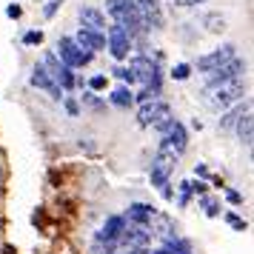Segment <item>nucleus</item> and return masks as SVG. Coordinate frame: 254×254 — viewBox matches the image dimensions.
<instances>
[{
	"label": "nucleus",
	"instance_id": "nucleus-1",
	"mask_svg": "<svg viewBox=\"0 0 254 254\" xmlns=\"http://www.w3.org/2000/svg\"><path fill=\"white\" fill-rule=\"evenodd\" d=\"M106 12L112 14V20L117 26H123L131 37L140 35V32H146L143 17H140V9H137L134 0H106Z\"/></svg>",
	"mask_w": 254,
	"mask_h": 254
},
{
	"label": "nucleus",
	"instance_id": "nucleus-2",
	"mask_svg": "<svg viewBox=\"0 0 254 254\" xmlns=\"http://www.w3.org/2000/svg\"><path fill=\"white\" fill-rule=\"evenodd\" d=\"M243 94H246V80L237 77V80L220 83V86H206V103L214 109V112H226L229 106L240 103Z\"/></svg>",
	"mask_w": 254,
	"mask_h": 254
},
{
	"label": "nucleus",
	"instance_id": "nucleus-3",
	"mask_svg": "<svg viewBox=\"0 0 254 254\" xmlns=\"http://www.w3.org/2000/svg\"><path fill=\"white\" fill-rule=\"evenodd\" d=\"M189 149V131L180 120H172L169 126L163 128V140L157 154H169V157H180L183 151Z\"/></svg>",
	"mask_w": 254,
	"mask_h": 254
},
{
	"label": "nucleus",
	"instance_id": "nucleus-4",
	"mask_svg": "<svg viewBox=\"0 0 254 254\" xmlns=\"http://www.w3.org/2000/svg\"><path fill=\"white\" fill-rule=\"evenodd\" d=\"M174 117H172V106L169 103H163V100H149V103H140V112H137V123L143 128H166L169 123H172Z\"/></svg>",
	"mask_w": 254,
	"mask_h": 254
},
{
	"label": "nucleus",
	"instance_id": "nucleus-5",
	"mask_svg": "<svg viewBox=\"0 0 254 254\" xmlns=\"http://www.w3.org/2000/svg\"><path fill=\"white\" fill-rule=\"evenodd\" d=\"M92 52H83L69 35L58 37V60L63 66H69V69H80V66H89L92 63Z\"/></svg>",
	"mask_w": 254,
	"mask_h": 254
},
{
	"label": "nucleus",
	"instance_id": "nucleus-6",
	"mask_svg": "<svg viewBox=\"0 0 254 254\" xmlns=\"http://www.w3.org/2000/svg\"><path fill=\"white\" fill-rule=\"evenodd\" d=\"M106 49L117 63H123V60H128V52H131V35L117 23L106 26Z\"/></svg>",
	"mask_w": 254,
	"mask_h": 254
},
{
	"label": "nucleus",
	"instance_id": "nucleus-7",
	"mask_svg": "<svg viewBox=\"0 0 254 254\" xmlns=\"http://www.w3.org/2000/svg\"><path fill=\"white\" fill-rule=\"evenodd\" d=\"M243 71H246V60L234 55V58L226 60L223 66H217L214 71H208L206 74V86H220V83L237 80V77H243Z\"/></svg>",
	"mask_w": 254,
	"mask_h": 254
},
{
	"label": "nucleus",
	"instance_id": "nucleus-8",
	"mask_svg": "<svg viewBox=\"0 0 254 254\" xmlns=\"http://www.w3.org/2000/svg\"><path fill=\"white\" fill-rule=\"evenodd\" d=\"M234 55H237V46H234V43H223L220 49L208 52V55H203V58H197L194 69L200 71V74H208V71H214L217 66H223L226 60H231Z\"/></svg>",
	"mask_w": 254,
	"mask_h": 254
},
{
	"label": "nucleus",
	"instance_id": "nucleus-9",
	"mask_svg": "<svg viewBox=\"0 0 254 254\" xmlns=\"http://www.w3.org/2000/svg\"><path fill=\"white\" fill-rule=\"evenodd\" d=\"M128 69H131V74H134V83H143V86H149V83H160V66H157V60L146 58V55L131 58Z\"/></svg>",
	"mask_w": 254,
	"mask_h": 254
},
{
	"label": "nucleus",
	"instance_id": "nucleus-10",
	"mask_svg": "<svg viewBox=\"0 0 254 254\" xmlns=\"http://www.w3.org/2000/svg\"><path fill=\"white\" fill-rule=\"evenodd\" d=\"M140 9V17H143V26L146 29H163V6L160 0H134Z\"/></svg>",
	"mask_w": 254,
	"mask_h": 254
},
{
	"label": "nucleus",
	"instance_id": "nucleus-11",
	"mask_svg": "<svg viewBox=\"0 0 254 254\" xmlns=\"http://www.w3.org/2000/svg\"><path fill=\"white\" fill-rule=\"evenodd\" d=\"M174 160H177V157H169V154H157V157H154L151 172H149L151 186L163 189V186L169 183V177H172V172H174Z\"/></svg>",
	"mask_w": 254,
	"mask_h": 254
},
{
	"label": "nucleus",
	"instance_id": "nucleus-12",
	"mask_svg": "<svg viewBox=\"0 0 254 254\" xmlns=\"http://www.w3.org/2000/svg\"><path fill=\"white\" fill-rule=\"evenodd\" d=\"M71 40H74L83 52H92V55L106 49V32H94V29H83V26H80V32L71 37Z\"/></svg>",
	"mask_w": 254,
	"mask_h": 254
},
{
	"label": "nucleus",
	"instance_id": "nucleus-13",
	"mask_svg": "<svg viewBox=\"0 0 254 254\" xmlns=\"http://www.w3.org/2000/svg\"><path fill=\"white\" fill-rule=\"evenodd\" d=\"M29 80H32V86L43 89V92H46L49 97H55V100H63V97H66V94H63V89H60L58 83L52 80V74H49V71L43 69V66H35V69H32V77H29Z\"/></svg>",
	"mask_w": 254,
	"mask_h": 254
},
{
	"label": "nucleus",
	"instance_id": "nucleus-14",
	"mask_svg": "<svg viewBox=\"0 0 254 254\" xmlns=\"http://www.w3.org/2000/svg\"><path fill=\"white\" fill-rule=\"evenodd\" d=\"M126 226H128V223H126L123 214H112V217L100 226V231H97V237H94V240H97V243H117Z\"/></svg>",
	"mask_w": 254,
	"mask_h": 254
},
{
	"label": "nucleus",
	"instance_id": "nucleus-15",
	"mask_svg": "<svg viewBox=\"0 0 254 254\" xmlns=\"http://www.w3.org/2000/svg\"><path fill=\"white\" fill-rule=\"evenodd\" d=\"M123 217H126L128 226H151L154 217H157V211H154V206H149V203H131Z\"/></svg>",
	"mask_w": 254,
	"mask_h": 254
},
{
	"label": "nucleus",
	"instance_id": "nucleus-16",
	"mask_svg": "<svg viewBox=\"0 0 254 254\" xmlns=\"http://www.w3.org/2000/svg\"><path fill=\"white\" fill-rule=\"evenodd\" d=\"M77 17H80L83 29H94V32H106V14L94 6H80L77 9Z\"/></svg>",
	"mask_w": 254,
	"mask_h": 254
},
{
	"label": "nucleus",
	"instance_id": "nucleus-17",
	"mask_svg": "<svg viewBox=\"0 0 254 254\" xmlns=\"http://www.w3.org/2000/svg\"><path fill=\"white\" fill-rule=\"evenodd\" d=\"M246 112H252V100H240V103H234L231 109H226L223 117L217 120V126L220 128H234V123H237Z\"/></svg>",
	"mask_w": 254,
	"mask_h": 254
},
{
	"label": "nucleus",
	"instance_id": "nucleus-18",
	"mask_svg": "<svg viewBox=\"0 0 254 254\" xmlns=\"http://www.w3.org/2000/svg\"><path fill=\"white\" fill-rule=\"evenodd\" d=\"M234 131H237V140H240L243 146H252V137H254V117H252V112H246V115L234 123Z\"/></svg>",
	"mask_w": 254,
	"mask_h": 254
},
{
	"label": "nucleus",
	"instance_id": "nucleus-19",
	"mask_svg": "<svg viewBox=\"0 0 254 254\" xmlns=\"http://www.w3.org/2000/svg\"><path fill=\"white\" fill-rule=\"evenodd\" d=\"M109 103L117 106V109H128V106L134 103V92L128 86H117L115 92L109 94Z\"/></svg>",
	"mask_w": 254,
	"mask_h": 254
},
{
	"label": "nucleus",
	"instance_id": "nucleus-20",
	"mask_svg": "<svg viewBox=\"0 0 254 254\" xmlns=\"http://www.w3.org/2000/svg\"><path fill=\"white\" fill-rule=\"evenodd\" d=\"M203 26H206V32H211V35H220V32H226V14H220V12L203 14Z\"/></svg>",
	"mask_w": 254,
	"mask_h": 254
},
{
	"label": "nucleus",
	"instance_id": "nucleus-21",
	"mask_svg": "<svg viewBox=\"0 0 254 254\" xmlns=\"http://www.w3.org/2000/svg\"><path fill=\"white\" fill-rule=\"evenodd\" d=\"M40 66H43V69H46L49 74H52V80H55V77H58L60 71H63V63L58 60V55H55V52H46V55H43V63H40Z\"/></svg>",
	"mask_w": 254,
	"mask_h": 254
},
{
	"label": "nucleus",
	"instance_id": "nucleus-22",
	"mask_svg": "<svg viewBox=\"0 0 254 254\" xmlns=\"http://www.w3.org/2000/svg\"><path fill=\"white\" fill-rule=\"evenodd\" d=\"M200 206H203V211H206L208 217H220V200L211 194H200Z\"/></svg>",
	"mask_w": 254,
	"mask_h": 254
},
{
	"label": "nucleus",
	"instance_id": "nucleus-23",
	"mask_svg": "<svg viewBox=\"0 0 254 254\" xmlns=\"http://www.w3.org/2000/svg\"><path fill=\"white\" fill-rule=\"evenodd\" d=\"M226 223H229L234 231H246V226H249V223H246L240 214H234V211H229V214H226Z\"/></svg>",
	"mask_w": 254,
	"mask_h": 254
},
{
	"label": "nucleus",
	"instance_id": "nucleus-24",
	"mask_svg": "<svg viewBox=\"0 0 254 254\" xmlns=\"http://www.w3.org/2000/svg\"><path fill=\"white\" fill-rule=\"evenodd\" d=\"M189 74H191V66H189V63H177V66L172 69L174 80H189Z\"/></svg>",
	"mask_w": 254,
	"mask_h": 254
},
{
	"label": "nucleus",
	"instance_id": "nucleus-25",
	"mask_svg": "<svg viewBox=\"0 0 254 254\" xmlns=\"http://www.w3.org/2000/svg\"><path fill=\"white\" fill-rule=\"evenodd\" d=\"M112 71H115V77H120V80L128 83V86L134 83V74H131V69H128V66H115Z\"/></svg>",
	"mask_w": 254,
	"mask_h": 254
},
{
	"label": "nucleus",
	"instance_id": "nucleus-26",
	"mask_svg": "<svg viewBox=\"0 0 254 254\" xmlns=\"http://www.w3.org/2000/svg\"><path fill=\"white\" fill-rule=\"evenodd\" d=\"M106 86H109V77H106V74H94L92 80H89V89H92V92H103Z\"/></svg>",
	"mask_w": 254,
	"mask_h": 254
},
{
	"label": "nucleus",
	"instance_id": "nucleus-27",
	"mask_svg": "<svg viewBox=\"0 0 254 254\" xmlns=\"http://www.w3.org/2000/svg\"><path fill=\"white\" fill-rule=\"evenodd\" d=\"M23 43L26 46H40V43H43V32H26Z\"/></svg>",
	"mask_w": 254,
	"mask_h": 254
},
{
	"label": "nucleus",
	"instance_id": "nucleus-28",
	"mask_svg": "<svg viewBox=\"0 0 254 254\" xmlns=\"http://www.w3.org/2000/svg\"><path fill=\"white\" fill-rule=\"evenodd\" d=\"M63 106H66V112H69L71 117L80 115V103H77V100H71V97H63Z\"/></svg>",
	"mask_w": 254,
	"mask_h": 254
},
{
	"label": "nucleus",
	"instance_id": "nucleus-29",
	"mask_svg": "<svg viewBox=\"0 0 254 254\" xmlns=\"http://www.w3.org/2000/svg\"><path fill=\"white\" fill-rule=\"evenodd\" d=\"M83 100H86V106H89V109H97V112H100V109H106V103H100V100L94 97V92L83 94Z\"/></svg>",
	"mask_w": 254,
	"mask_h": 254
},
{
	"label": "nucleus",
	"instance_id": "nucleus-30",
	"mask_svg": "<svg viewBox=\"0 0 254 254\" xmlns=\"http://www.w3.org/2000/svg\"><path fill=\"white\" fill-rule=\"evenodd\" d=\"M60 6H63V0H49L46 9H43V14H46V17H55V12H58Z\"/></svg>",
	"mask_w": 254,
	"mask_h": 254
},
{
	"label": "nucleus",
	"instance_id": "nucleus-31",
	"mask_svg": "<svg viewBox=\"0 0 254 254\" xmlns=\"http://www.w3.org/2000/svg\"><path fill=\"white\" fill-rule=\"evenodd\" d=\"M226 197H229V203H234V206H240L243 203V194L240 191H234V189H226Z\"/></svg>",
	"mask_w": 254,
	"mask_h": 254
},
{
	"label": "nucleus",
	"instance_id": "nucleus-32",
	"mask_svg": "<svg viewBox=\"0 0 254 254\" xmlns=\"http://www.w3.org/2000/svg\"><path fill=\"white\" fill-rule=\"evenodd\" d=\"M6 14H9V17H14V20H17V17L23 14V9H20L17 3H12V6H6Z\"/></svg>",
	"mask_w": 254,
	"mask_h": 254
},
{
	"label": "nucleus",
	"instance_id": "nucleus-33",
	"mask_svg": "<svg viewBox=\"0 0 254 254\" xmlns=\"http://www.w3.org/2000/svg\"><path fill=\"white\" fill-rule=\"evenodd\" d=\"M177 6H197V3H206V0H174Z\"/></svg>",
	"mask_w": 254,
	"mask_h": 254
}]
</instances>
